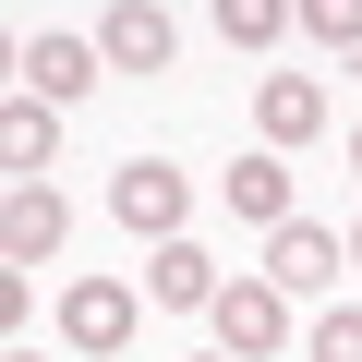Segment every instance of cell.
I'll return each mask as SVG.
<instances>
[{
	"mask_svg": "<svg viewBox=\"0 0 362 362\" xmlns=\"http://www.w3.org/2000/svg\"><path fill=\"white\" fill-rule=\"evenodd\" d=\"M73 242V206L49 194V181H13V194H0V254H13V266H49Z\"/></svg>",
	"mask_w": 362,
	"mask_h": 362,
	"instance_id": "obj_4",
	"label": "cell"
},
{
	"mask_svg": "<svg viewBox=\"0 0 362 362\" xmlns=\"http://www.w3.org/2000/svg\"><path fill=\"white\" fill-rule=\"evenodd\" d=\"M290 25L314 49H362V0H290Z\"/></svg>",
	"mask_w": 362,
	"mask_h": 362,
	"instance_id": "obj_13",
	"label": "cell"
},
{
	"mask_svg": "<svg viewBox=\"0 0 362 362\" xmlns=\"http://www.w3.org/2000/svg\"><path fill=\"white\" fill-rule=\"evenodd\" d=\"M133 326H145V302H133L121 278H73V290H61V350H73V362H121Z\"/></svg>",
	"mask_w": 362,
	"mask_h": 362,
	"instance_id": "obj_1",
	"label": "cell"
},
{
	"mask_svg": "<svg viewBox=\"0 0 362 362\" xmlns=\"http://www.w3.org/2000/svg\"><path fill=\"white\" fill-rule=\"evenodd\" d=\"M145 290H157L169 314H206V302H218L230 278H218V254H206V242H157V266H145Z\"/></svg>",
	"mask_w": 362,
	"mask_h": 362,
	"instance_id": "obj_9",
	"label": "cell"
},
{
	"mask_svg": "<svg viewBox=\"0 0 362 362\" xmlns=\"http://www.w3.org/2000/svg\"><path fill=\"white\" fill-rule=\"evenodd\" d=\"M218 37L230 49H278L290 37V0H218Z\"/></svg>",
	"mask_w": 362,
	"mask_h": 362,
	"instance_id": "obj_12",
	"label": "cell"
},
{
	"mask_svg": "<svg viewBox=\"0 0 362 362\" xmlns=\"http://www.w3.org/2000/svg\"><path fill=\"white\" fill-rule=\"evenodd\" d=\"M0 362H49V350H25V338H13V350H0Z\"/></svg>",
	"mask_w": 362,
	"mask_h": 362,
	"instance_id": "obj_15",
	"label": "cell"
},
{
	"mask_svg": "<svg viewBox=\"0 0 362 362\" xmlns=\"http://www.w3.org/2000/svg\"><path fill=\"white\" fill-rule=\"evenodd\" d=\"M97 61H109V49H85V37H25V97L73 109V97L97 85Z\"/></svg>",
	"mask_w": 362,
	"mask_h": 362,
	"instance_id": "obj_7",
	"label": "cell"
},
{
	"mask_svg": "<svg viewBox=\"0 0 362 362\" xmlns=\"http://www.w3.org/2000/svg\"><path fill=\"white\" fill-rule=\"evenodd\" d=\"M206 362H230V350H206Z\"/></svg>",
	"mask_w": 362,
	"mask_h": 362,
	"instance_id": "obj_18",
	"label": "cell"
},
{
	"mask_svg": "<svg viewBox=\"0 0 362 362\" xmlns=\"http://www.w3.org/2000/svg\"><path fill=\"white\" fill-rule=\"evenodd\" d=\"M350 266H362V230H350Z\"/></svg>",
	"mask_w": 362,
	"mask_h": 362,
	"instance_id": "obj_17",
	"label": "cell"
},
{
	"mask_svg": "<svg viewBox=\"0 0 362 362\" xmlns=\"http://www.w3.org/2000/svg\"><path fill=\"white\" fill-rule=\"evenodd\" d=\"M218 194H230V218L290 230V169H278V157H230V169H218Z\"/></svg>",
	"mask_w": 362,
	"mask_h": 362,
	"instance_id": "obj_11",
	"label": "cell"
},
{
	"mask_svg": "<svg viewBox=\"0 0 362 362\" xmlns=\"http://www.w3.org/2000/svg\"><path fill=\"white\" fill-rule=\"evenodd\" d=\"M338 266H350V242H338V230H314V218L266 230V278H278V290H338Z\"/></svg>",
	"mask_w": 362,
	"mask_h": 362,
	"instance_id": "obj_6",
	"label": "cell"
},
{
	"mask_svg": "<svg viewBox=\"0 0 362 362\" xmlns=\"http://www.w3.org/2000/svg\"><path fill=\"white\" fill-rule=\"evenodd\" d=\"M254 121H266V145H314L326 133V85L314 73H266L254 85Z\"/></svg>",
	"mask_w": 362,
	"mask_h": 362,
	"instance_id": "obj_8",
	"label": "cell"
},
{
	"mask_svg": "<svg viewBox=\"0 0 362 362\" xmlns=\"http://www.w3.org/2000/svg\"><path fill=\"white\" fill-rule=\"evenodd\" d=\"M97 49H109V73H169V61H181V25L157 13V0H109Z\"/></svg>",
	"mask_w": 362,
	"mask_h": 362,
	"instance_id": "obj_5",
	"label": "cell"
},
{
	"mask_svg": "<svg viewBox=\"0 0 362 362\" xmlns=\"http://www.w3.org/2000/svg\"><path fill=\"white\" fill-rule=\"evenodd\" d=\"M314 362H362V302H338V314L314 326Z\"/></svg>",
	"mask_w": 362,
	"mask_h": 362,
	"instance_id": "obj_14",
	"label": "cell"
},
{
	"mask_svg": "<svg viewBox=\"0 0 362 362\" xmlns=\"http://www.w3.org/2000/svg\"><path fill=\"white\" fill-rule=\"evenodd\" d=\"M350 169H362V121H350Z\"/></svg>",
	"mask_w": 362,
	"mask_h": 362,
	"instance_id": "obj_16",
	"label": "cell"
},
{
	"mask_svg": "<svg viewBox=\"0 0 362 362\" xmlns=\"http://www.w3.org/2000/svg\"><path fill=\"white\" fill-rule=\"evenodd\" d=\"M206 326H218L230 362H278V350H290V290H278V278H230V290L206 302Z\"/></svg>",
	"mask_w": 362,
	"mask_h": 362,
	"instance_id": "obj_2",
	"label": "cell"
},
{
	"mask_svg": "<svg viewBox=\"0 0 362 362\" xmlns=\"http://www.w3.org/2000/svg\"><path fill=\"white\" fill-rule=\"evenodd\" d=\"M121 362H133V350H121Z\"/></svg>",
	"mask_w": 362,
	"mask_h": 362,
	"instance_id": "obj_19",
	"label": "cell"
},
{
	"mask_svg": "<svg viewBox=\"0 0 362 362\" xmlns=\"http://www.w3.org/2000/svg\"><path fill=\"white\" fill-rule=\"evenodd\" d=\"M0 169H13V181H49V169H61V121H49V97H13V109H0Z\"/></svg>",
	"mask_w": 362,
	"mask_h": 362,
	"instance_id": "obj_10",
	"label": "cell"
},
{
	"mask_svg": "<svg viewBox=\"0 0 362 362\" xmlns=\"http://www.w3.org/2000/svg\"><path fill=\"white\" fill-rule=\"evenodd\" d=\"M109 218H121V230H145V242H181V218H194V181L157 169V157H133V169H109Z\"/></svg>",
	"mask_w": 362,
	"mask_h": 362,
	"instance_id": "obj_3",
	"label": "cell"
}]
</instances>
